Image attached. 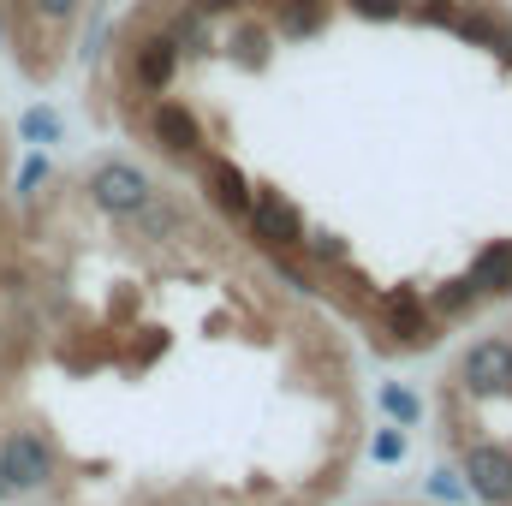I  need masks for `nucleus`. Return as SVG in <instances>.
Masks as SVG:
<instances>
[{
    "instance_id": "1",
    "label": "nucleus",
    "mask_w": 512,
    "mask_h": 506,
    "mask_svg": "<svg viewBox=\"0 0 512 506\" xmlns=\"http://www.w3.org/2000/svg\"><path fill=\"white\" fill-rule=\"evenodd\" d=\"M453 387L465 399H507L512 393V328L471 340L459 352V364H453Z\"/></svg>"
},
{
    "instance_id": "2",
    "label": "nucleus",
    "mask_w": 512,
    "mask_h": 506,
    "mask_svg": "<svg viewBox=\"0 0 512 506\" xmlns=\"http://www.w3.org/2000/svg\"><path fill=\"white\" fill-rule=\"evenodd\" d=\"M60 459H54V441L42 429H6L0 435V477L12 495H42L54 483Z\"/></svg>"
},
{
    "instance_id": "3",
    "label": "nucleus",
    "mask_w": 512,
    "mask_h": 506,
    "mask_svg": "<svg viewBox=\"0 0 512 506\" xmlns=\"http://www.w3.org/2000/svg\"><path fill=\"white\" fill-rule=\"evenodd\" d=\"M149 191H155L149 167H137V161H126V155H108V161H96V167L84 173V197H90L108 221H120V215H131V209H143Z\"/></svg>"
},
{
    "instance_id": "4",
    "label": "nucleus",
    "mask_w": 512,
    "mask_h": 506,
    "mask_svg": "<svg viewBox=\"0 0 512 506\" xmlns=\"http://www.w3.org/2000/svg\"><path fill=\"white\" fill-rule=\"evenodd\" d=\"M459 477L477 501L512 506V447L501 441H459Z\"/></svg>"
},
{
    "instance_id": "5",
    "label": "nucleus",
    "mask_w": 512,
    "mask_h": 506,
    "mask_svg": "<svg viewBox=\"0 0 512 506\" xmlns=\"http://www.w3.org/2000/svg\"><path fill=\"white\" fill-rule=\"evenodd\" d=\"M382 405L393 411V417H399V423H423V405H417L405 387H382Z\"/></svg>"
},
{
    "instance_id": "6",
    "label": "nucleus",
    "mask_w": 512,
    "mask_h": 506,
    "mask_svg": "<svg viewBox=\"0 0 512 506\" xmlns=\"http://www.w3.org/2000/svg\"><path fill=\"white\" fill-rule=\"evenodd\" d=\"M370 453H376V459H382V465H393V459H399V453H405V435H399V429H382V435H376V441H370Z\"/></svg>"
},
{
    "instance_id": "7",
    "label": "nucleus",
    "mask_w": 512,
    "mask_h": 506,
    "mask_svg": "<svg viewBox=\"0 0 512 506\" xmlns=\"http://www.w3.org/2000/svg\"><path fill=\"white\" fill-rule=\"evenodd\" d=\"M429 489H435L441 501H465V495H471V489L459 483V471H435V483H429Z\"/></svg>"
},
{
    "instance_id": "8",
    "label": "nucleus",
    "mask_w": 512,
    "mask_h": 506,
    "mask_svg": "<svg viewBox=\"0 0 512 506\" xmlns=\"http://www.w3.org/2000/svg\"><path fill=\"white\" fill-rule=\"evenodd\" d=\"M0 501H12V489H6V477H0Z\"/></svg>"
}]
</instances>
